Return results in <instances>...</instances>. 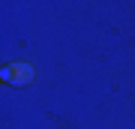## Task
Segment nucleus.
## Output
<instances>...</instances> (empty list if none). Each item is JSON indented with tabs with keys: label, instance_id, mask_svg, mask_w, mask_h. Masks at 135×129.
I'll list each match as a JSON object with an SVG mask.
<instances>
[{
	"label": "nucleus",
	"instance_id": "f257e3e1",
	"mask_svg": "<svg viewBox=\"0 0 135 129\" xmlns=\"http://www.w3.org/2000/svg\"><path fill=\"white\" fill-rule=\"evenodd\" d=\"M0 81L9 87H30L36 81V66L33 63H6L0 69Z\"/></svg>",
	"mask_w": 135,
	"mask_h": 129
}]
</instances>
